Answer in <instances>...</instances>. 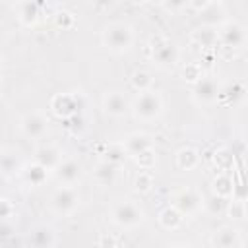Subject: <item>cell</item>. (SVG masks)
Masks as SVG:
<instances>
[{"mask_svg":"<svg viewBox=\"0 0 248 248\" xmlns=\"http://www.w3.org/2000/svg\"><path fill=\"white\" fill-rule=\"evenodd\" d=\"M83 170H81V165L76 161V159H66L62 161L56 169H54V176L56 180L62 184V186H74L79 178H81Z\"/></svg>","mask_w":248,"mask_h":248,"instance_id":"12","label":"cell"},{"mask_svg":"<svg viewBox=\"0 0 248 248\" xmlns=\"http://www.w3.org/2000/svg\"><path fill=\"white\" fill-rule=\"evenodd\" d=\"M122 240H118V238H114V236H107V234H103L101 238H99V244L101 246H116V244H120Z\"/></svg>","mask_w":248,"mask_h":248,"instance_id":"38","label":"cell"},{"mask_svg":"<svg viewBox=\"0 0 248 248\" xmlns=\"http://www.w3.org/2000/svg\"><path fill=\"white\" fill-rule=\"evenodd\" d=\"M132 159H134V163H136L140 169L149 170V169H153V167H155V151H153V147H149V149L141 151L140 155H136V157H132Z\"/></svg>","mask_w":248,"mask_h":248,"instance_id":"30","label":"cell"},{"mask_svg":"<svg viewBox=\"0 0 248 248\" xmlns=\"http://www.w3.org/2000/svg\"><path fill=\"white\" fill-rule=\"evenodd\" d=\"M12 234H14V225L10 221H2V225H0V240L6 242Z\"/></svg>","mask_w":248,"mask_h":248,"instance_id":"35","label":"cell"},{"mask_svg":"<svg viewBox=\"0 0 248 248\" xmlns=\"http://www.w3.org/2000/svg\"><path fill=\"white\" fill-rule=\"evenodd\" d=\"M190 0H163V6L167 12H182L184 8H188Z\"/></svg>","mask_w":248,"mask_h":248,"instance_id":"34","label":"cell"},{"mask_svg":"<svg viewBox=\"0 0 248 248\" xmlns=\"http://www.w3.org/2000/svg\"><path fill=\"white\" fill-rule=\"evenodd\" d=\"M221 21H223V10L219 8V4H211L209 8H205V10L202 12V23H203V25L215 27V25L221 23Z\"/></svg>","mask_w":248,"mask_h":248,"instance_id":"29","label":"cell"},{"mask_svg":"<svg viewBox=\"0 0 248 248\" xmlns=\"http://www.w3.org/2000/svg\"><path fill=\"white\" fill-rule=\"evenodd\" d=\"M203 196L194 190V188H182L176 194H172L170 203L184 215V217H194L203 209Z\"/></svg>","mask_w":248,"mask_h":248,"instance_id":"5","label":"cell"},{"mask_svg":"<svg viewBox=\"0 0 248 248\" xmlns=\"http://www.w3.org/2000/svg\"><path fill=\"white\" fill-rule=\"evenodd\" d=\"M0 169H2V176L4 178H10V176L21 172L23 161H21L19 151L14 149V147H4L2 149V159H0Z\"/></svg>","mask_w":248,"mask_h":248,"instance_id":"14","label":"cell"},{"mask_svg":"<svg viewBox=\"0 0 248 248\" xmlns=\"http://www.w3.org/2000/svg\"><path fill=\"white\" fill-rule=\"evenodd\" d=\"M12 217H16V205L12 203L10 198H2L0 200V219L2 221H10Z\"/></svg>","mask_w":248,"mask_h":248,"instance_id":"33","label":"cell"},{"mask_svg":"<svg viewBox=\"0 0 248 248\" xmlns=\"http://www.w3.org/2000/svg\"><path fill=\"white\" fill-rule=\"evenodd\" d=\"M50 110L54 112V116L66 120L74 114H79L81 110V97L76 93H58L52 97L50 101Z\"/></svg>","mask_w":248,"mask_h":248,"instance_id":"8","label":"cell"},{"mask_svg":"<svg viewBox=\"0 0 248 248\" xmlns=\"http://www.w3.org/2000/svg\"><path fill=\"white\" fill-rule=\"evenodd\" d=\"M78 207H79V192L74 186H60L50 196V209L60 217L72 215Z\"/></svg>","mask_w":248,"mask_h":248,"instance_id":"4","label":"cell"},{"mask_svg":"<svg viewBox=\"0 0 248 248\" xmlns=\"http://www.w3.org/2000/svg\"><path fill=\"white\" fill-rule=\"evenodd\" d=\"M192 39L200 45V46H205V48H213L215 45H219V29L211 27V25H203L200 29H196L192 33Z\"/></svg>","mask_w":248,"mask_h":248,"instance_id":"22","label":"cell"},{"mask_svg":"<svg viewBox=\"0 0 248 248\" xmlns=\"http://www.w3.org/2000/svg\"><path fill=\"white\" fill-rule=\"evenodd\" d=\"M227 205H229V200L227 198H221L217 194H211L203 200V209L209 211L211 215H217V213H223L227 211Z\"/></svg>","mask_w":248,"mask_h":248,"instance_id":"26","label":"cell"},{"mask_svg":"<svg viewBox=\"0 0 248 248\" xmlns=\"http://www.w3.org/2000/svg\"><path fill=\"white\" fill-rule=\"evenodd\" d=\"M147 50H149L151 58L159 66H163V68L172 66L178 60V48H176V45H172L170 41H167L165 37H159V35L157 37H151V41L147 45Z\"/></svg>","mask_w":248,"mask_h":248,"instance_id":"6","label":"cell"},{"mask_svg":"<svg viewBox=\"0 0 248 248\" xmlns=\"http://www.w3.org/2000/svg\"><path fill=\"white\" fill-rule=\"evenodd\" d=\"M19 128H21V134L25 138L39 140V138H45L48 132V118L43 112H29L21 118Z\"/></svg>","mask_w":248,"mask_h":248,"instance_id":"11","label":"cell"},{"mask_svg":"<svg viewBox=\"0 0 248 248\" xmlns=\"http://www.w3.org/2000/svg\"><path fill=\"white\" fill-rule=\"evenodd\" d=\"M182 78H184L186 81H190V83H196L200 78H203V70H202L200 64L190 62V64L184 66V70H182Z\"/></svg>","mask_w":248,"mask_h":248,"instance_id":"31","label":"cell"},{"mask_svg":"<svg viewBox=\"0 0 248 248\" xmlns=\"http://www.w3.org/2000/svg\"><path fill=\"white\" fill-rule=\"evenodd\" d=\"M130 83L138 93L140 91H147V89H153V76H151V72H147L143 68H138V70L132 72Z\"/></svg>","mask_w":248,"mask_h":248,"instance_id":"25","label":"cell"},{"mask_svg":"<svg viewBox=\"0 0 248 248\" xmlns=\"http://www.w3.org/2000/svg\"><path fill=\"white\" fill-rule=\"evenodd\" d=\"M244 217H246V219H248V200H246V202H244Z\"/></svg>","mask_w":248,"mask_h":248,"instance_id":"40","label":"cell"},{"mask_svg":"<svg viewBox=\"0 0 248 248\" xmlns=\"http://www.w3.org/2000/svg\"><path fill=\"white\" fill-rule=\"evenodd\" d=\"M174 163L180 170H194L200 165V151L196 147H182L176 151Z\"/></svg>","mask_w":248,"mask_h":248,"instance_id":"20","label":"cell"},{"mask_svg":"<svg viewBox=\"0 0 248 248\" xmlns=\"http://www.w3.org/2000/svg\"><path fill=\"white\" fill-rule=\"evenodd\" d=\"M246 41H248L246 29L238 21H225L219 27V45L227 48H238L246 45Z\"/></svg>","mask_w":248,"mask_h":248,"instance_id":"10","label":"cell"},{"mask_svg":"<svg viewBox=\"0 0 248 248\" xmlns=\"http://www.w3.org/2000/svg\"><path fill=\"white\" fill-rule=\"evenodd\" d=\"M132 112L138 120L143 122H151L155 118L161 116L163 112V99L155 89H147V91H140L136 95V99L132 101Z\"/></svg>","mask_w":248,"mask_h":248,"instance_id":"3","label":"cell"},{"mask_svg":"<svg viewBox=\"0 0 248 248\" xmlns=\"http://www.w3.org/2000/svg\"><path fill=\"white\" fill-rule=\"evenodd\" d=\"M159 225L165 229V231H176V229H180L182 227V223H184V215L170 203V205H167L161 213H159Z\"/></svg>","mask_w":248,"mask_h":248,"instance_id":"21","label":"cell"},{"mask_svg":"<svg viewBox=\"0 0 248 248\" xmlns=\"http://www.w3.org/2000/svg\"><path fill=\"white\" fill-rule=\"evenodd\" d=\"M213 2L211 0H190V4H188V8H192V10H196V12H203L205 8H209Z\"/></svg>","mask_w":248,"mask_h":248,"instance_id":"36","label":"cell"},{"mask_svg":"<svg viewBox=\"0 0 248 248\" xmlns=\"http://www.w3.org/2000/svg\"><path fill=\"white\" fill-rule=\"evenodd\" d=\"M56 242H58V238H56V232L52 227L43 225L29 232V244L35 248H52V246H56Z\"/></svg>","mask_w":248,"mask_h":248,"instance_id":"17","label":"cell"},{"mask_svg":"<svg viewBox=\"0 0 248 248\" xmlns=\"http://www.w3.org/2000/svg\"><path fill=\"white\" fill-rule=\"evenodd\" d=\"M130 2H132V4H136V6H141V4H145L147 0H130Z\"/></svg>","mask_w":248,"mask_h":248,"instance_id":"39","label":"cell"},{"mask_svg":"<svg viewBox=\"0 0 248 248\" xmlns=\"http://www.w3.org/2000/svg\"><path fill=\"white\" fill-rule=\"evenodd\" d=\"M103 110L110 118H122L128 114V110H132V103L122 91L110 89L103 95Z\"/></svg>","mask_w":248,"mask_h":248,"instance_id":"9","label":"cell"},{"mask_svg":"<svg viewBox=\"0 0 248 248\" xmlns=\"http://www.w3.org/2000/svg\"><path fill=\"white\" fill-rule=\"evenodd\" d=\"M116 174H118V165H114V163H110L107 159L99 161L93 167V180L99 186H110L116 180Z\"/></svg>","mask_w":248,"mask_h":248,"instance_id":"16","label":"cell"},{"mask_svg":"<svg viewBox=\"0 0 248 248\" xmlns=\"http://www.w3.org/2000/svg\"><path fill=\"white\" fill-rule=\"evenodd\" d=\"M153 174L145 169H141L136 176H134V190L140 192V194H147L151 188H153Z\"/></svg>","mask_w":248,"mask_h":248,"instance_id":"27","label":"cell"},{"mask_svg":"<svg viewBox=\"0 0 248 248\" xmlns=\"http://www.w3.org/2000/svg\"><path fill=\"white\" fill-rule=\"evenodd\" d=\"M221 95V87L215 78L203 76L196 83H192V99L198 105H213Z\"/></svg>","mask_w":248,"mask_h":248,"instance_id":"7","label":"cell"},{"mask_svg":"<svg viewBox=\"0 0 248 248\" xmlns=\"http://www.w3.org/2000/svg\"><path fill=\"white\" fill-rule=\"evenodd\" d=\"M6 2H8V0H6Z\"/></svg>","mask_w":248,"mask_h":248,"instance_id":"42","label":"cell"},{"mask_svg":"<svg viewBox=\"0 0 248 248\" xmlns=\"http://www.w3.org/2000/svg\"><path fill=\"white\" fill-rule=\"evenodd\" d=\"M91 4H93V8H95V10L105 12V10H108V8H112V6H114V0H91Z\"/></svg>","mask_w":248,"mask_h":248,"instance_id":"37","label":"cell"},{"mask_svg":"<svg viewBox=\"0 0 248 248\" xmlns=\"http://www.w3.org/2000/svg\"><path fill=\"white\" fill-rule=\"evenodd\" d=\"M211 190H213V194L231 200L234 196V182L227 172H221L211 180Z\"/></svg>","mask_w":248,"mask_h":248,"instance_id":"24","label":"cell"},{"mask_svg":"<svg viewBox=\"0 0 248 248\" xmlns=\"http://www.w3.org/2000/svg\"><path fill=\"white\" fill-rule=\"evenodd\" d=\"M145 219V211L138 202L120 200L110 207V221L120 229H134L140 227Z\"/></svg>","mask_w":248,"mask_h":248,"instance_id":"2","label":"cell"},{"mask_svg":"<svg viewBox=\"0 0 248 248\" xmlns=\"http://www.w3.org/2000/svg\"><path fill=\"white\" fill-rule=\"evenodd\" d=\"M37 163H41L45 169H48L50 172H54V169L62 163V153L58 147L54 145H41L37 151H35V159Z\"/></svg>","mask_w":248,"mask_h":248,"instance_id":"15","label":"cell"},{"mask_svg":"<svg viewBox=\"0 0 248 248\" xmlns=\"http://www.w3.org/2000/svg\"><path fill=\"white\" fill-rule=\"evenodd\" d=\"M211 244L213 246H219V248H232V246H242V240H240V232L232 227H223L219 229L213 238H211Z\"/></svg>","mask_w":248,"mask_h":248,"instance_id":"18","label":"cell"},{"mask_svg":"<svg viewBox=\"0 0 248 248\" xmlns=\"http://www.w3.org/2000/svg\"><path fill=\"white\" fill-rule=\"evenodd\" d=\"M122 143H124V149H126L128 157L132 159V157L140 155L141 151L153 147V138L149 134H145V132H132V134H128L124 138Z\"/></svg>","mask_w":248,"mask_h":248,"instance_id":"13","label":"cell"},{"mask_svg":"<svg viewBox=\"0 0 248 248\" xmlns=\"http://www.w3.org/2000/svg\"><path fill=\"white\" fill-rule=\"evenodd\" d=\"M48 169H45L41 163H37V161H33L31 165H23V169H21V176H23V180L27 182V184H31V186H41L46 178H48Z\"/></svg>","mask_w":248,"mask_h":248,"instance_id":"19","label":"cell"},{"mask_svg":"<svg viewBox=\"0 0 248 248\" xmlns=\"http://www.w3.org/2000/svg\"><path fill=\"white\" fill-rule=\"evenodd\" d=\"M74 23H76V17H74L72 12L62 10V12H58V14L54 16V25H56L58 29H70V27H74Z\"/></svg>","mask_w":248,"mask_h":248,"instance_id":"32","label":"cell"},{"mask_svg":"<svg viewBox=\"0 0 248 248\" xmlns=\"http://www.w3.org/2000/svg\"><path fill=\"white\" fill-rule=\"evenodd\" d=\"M126 157H128V153L124 149V143H110L107 147V151H105V159L114 163V165H118V167L126 161Z\"/></svg>","mask_w":248,"mask_h":248,"instance_id":"28","label":"cell"},{"mask_svg":"<svg viewBox=\"0 0 248 248\" xmlns=\"http://www.w3.org/2000/svg\"><path fill=\"white\" fill-rule=\"evenodd\" d=\"M39 12H41V4L37 0H23L19 6V21L25 27H33L39 19Z\"/></svg>","mask_w":248,"mask_h":248,"instance_id":"23","label":"cell"},{"mask_svg":"<svg viewBox=\"0 0 248 248\" xmlns=\"http://www.w3.org/2000/svg\"><path fill=\"white\" fill-rule=\"evenodd\" d=\"M101 41L110 52L122 54L134 45V29L126 21H110L103 27Z\"/></svg>","mask_w":248,"mask_h":248,"instance_id":"1","label":"cell"},{"mask_svg":"<svg viewBox=\"0 0 248 248\" xmlns=\"http://www.w3.org/2000/svg\"><path fill=\"white\" fill-rule=\"evenodd\" d=\"M211 2H213V4H223L225 0H211Z\"/></svg>","mask_w":248,"mask_h":248,"instance_id":"41","label":"cell"}]
</instances>
